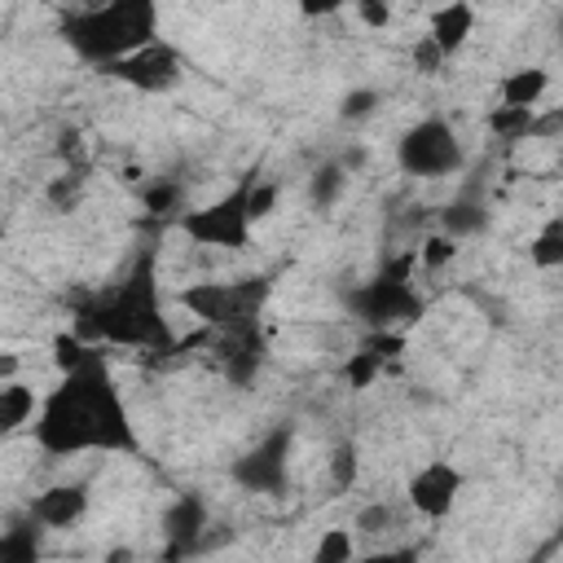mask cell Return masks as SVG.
I'll return each mask as SVG.
<instances>
[{
  "instance_id": "1",
  "label": "cell",
  "mask_w": 563,
  "mask_h": 563,
  "mask_svg": "<svg viewBox=\"0 0 563 563\" xmlns=\"http://www.w3.org/2000/svg\"><path fill=\"white\" fill-rule=\"evenodd\" d=\"M31 431H35V444L48 457L136 453L141 449L128 400H123V391L114 383V369H110L101 347H92L79 365L62 369V378L40 396Z\"/></svg>"
},
{
  "instance_id": "2",
  "label": "cell",
  "mask_w": 563,
  "mask_h": 563,
  "mask_svg": "<svg viewBox=\"0 0 563 563\" xmlns=\"http://www.w3.org/2000/svg\"><path fill=\"white\" fill-rule=\"evenodd\" d=\"M70 330L88 343H114V347H136V352H172L176 334L163 317L154 246H145L114 286H101V290L84 295L75 303V325Z\"/></svg>"
},
{
  "instance_id": "3",
  "label": "cell",
  "mask_w": 563,
  "mask_h": 563,
  "mask_svg": "<svg viewBox=\"0 0 563 563\" xmlns=\"http://www.w3.org/2000/svg\"><path fill=\"white\" fill-rule=\"evenodd\" d=\"M57 40L84 62L106 66L150 40H158V0H97L57 18Z\"/></svg>"
},
{
  "instance_id": "4",
  "label": "cell",
  "mask_w": 563,
  "mask_h": 563,
  "mask_svg": "<svg viewBox=\"0 0 563 563\" xmlns=\"http://www.w3.org/2000/svg\"><path fill=\"white\" fill-rule=\"evenodd\" d=\"M413 251H400L391 255L374 277L356 282L347 295H343V308L347 317L361 325V330H405L413 325L422 312H427V299L422 290L413 286Z\"/></svg>"
},
{
  "instance_id": "5",
  "label": "cell",
  "mask_w": 563,
  "mask_h": 563,
  "mask_svg": "<svg viewBox=\"0 0 563 563\" xmlns=\"http://www.w3.org/2000/svg\"><path fill=\"white\" fill-rule=\"evenodd\" d=\"M273 299V277L268 273H242V277H202L189 282L176 303L198 317L207 330H233V325H251L264 321V308Z\"/></svg>"
},
{
  "instance_id": "6",
  "label": "cell",
  "mask_w": 563,
  "mask_h": 563,
  "mask_svg": "<svg viewBox=\"0 0 563 563\" xmlns=\"http://www.w3.org/2000/svg\"><path fill=\"white\" fill-rule=\"evenodd\" d=\"M246 194H251V176H242L229 194H220L207 207H189L180 211L172 224L180 238H189L194 246H216V251H246L255 220L246 211Z\"/></svg>"
},
{
  "instance_id": "7",
  "label": "cell",
  "mask_w": 563,
  "mask_h": 563,
  "mask_svg": "<svg viewBox=\"0 0 563 563\" xmlns=\"http://www.w3.org/2000/svg\"><path fill=\"white\" fill-rule=\"evenodd\" d=\"M462 163H466V150H462L453 123L440 119V114H422V119H418L413 128H405L400 141H396V167H400L405 176L444 180V176L462 172Z\"/></svg>"
},
{
  "instance_id": "8",
  "label": "cell",
  "mask_w": 563,
  "mask_h": 563,
  "mask_svg": "<svg viewBox=\"0 0 563 563\" xmlns=\"http://www.w3.org/2000/svg\"><path fill=\"white\" fill-rule=\"evenodd\" d=\"M185 70H189L185 53L172 40H163V35L101 66L106 79H114V84H123V88H132L141 97H167V92H176L185 84Z\"/></svg>"
},
{
  "instance_id": "9",
  "label": "cell",
  "mask_w": 563,
  "mask_h": 563,
  "mask_svg": "<svg viewBox=\"0 0 563 563\" xmlns=\"http://www.w3.org/2000/svg\"><path fill=\"white\" fill-rule=\"evenodd\" d=\"M290 444H295V427H290V422L268 427L246 453L233 457L229 479H233L242 493L282 497V493L290 488Z\"/></svg>"
},
{
  "instance_id": "10",
  "label": "cell",
  "mask_w": 563,
  "mask_h": 563,
  "mask_svg": "<svg viewBox=\"0 0 563 563\" xmlns=\"http://www.w3.org/2000/svg\"><path fill=\"white\" fill-rule=\"evenodd\" d=\"M207 352H211V365L216 374L229 383V387H255L260 369L268 365V334H264V321H251V325H233V330H211L207 334Z\"/></svg>"
},
{
  "instance_id": "11",
  "label": "cell",
  "mask_w": 563,
  "mask_h": 563,
  "mask_svg": "<svg viewBox=\"0 0 563 563\" xmlns=\"http://www.w3.org/2000/svg\"><path fill=\"white\" fill-rule=\"evenodd\" d=\"M462 488H466L462 466L449 462V457H431V462H422V466L409 475V484H405V506H409V515L440 523V519L453 515Z\"/></svg>"
},
{
  "instance_id": "12",
  "label": "cell",
  "mask_w": 563,
  "mask_h": 563,
  "mask_svg": "<svg viewBox=\"0 0 563 563\" xmlns=\"http://www.w3.org/2000/svg\"><path fill=\"white\" fill-rule=\"evenodd\" d=\"M207 528H211V510H207V501H202L198 493H180V497L167 506V515H163V532H167L163 554H167V559H180V554L202 550Z\"/></svg>"
},
{
  "instance_id": "13",
  "label": "cell",
  "mask_w": 563,
  "mask_h": 563,
  "mask_svg": "<svg viewBox=\"0 0 563 563\" xmlns=\"http://www.w3.org/2000/svg\"><path fill=\"white\" fill-rule=\"evenodd\" d=\"M88 510H92V493H88V484H79V479H75V484H53V488L35 493L31 506H26V515H31L44 532L75 528Z\"/></svg>"
},
{
  "instance_id": "14",
  "label": "cell",
  "mask_w": 563,
  "mask_h": 563,
  "mask_svg": "<svg viewBox=\"0 0 563 563\" xmlns=\"http://www.w3.org/2000/svg\"><path fill=\"white\" fill-rule=\"evenodd\" d=\"M475 35V4L471 0H444L427 13V40L440 48L444 62H453Z\"/></svg>"
},
{
  "instance_id": "15",
  "label": "cell",
  "mask_w": 563,
  "mask_h": 563,
  "mask_svg": "<svg viewBox=\"0 0 563 563\" xmlns=\"http://www.w3.org/2000/svg\"><path fill=\"white\" fill-rule=\"evenodd\" d=\"M484 123H488V132H493L497 141H528V136H545V132H554L559 114L537 119V106H493Z\"/></svg>"
},
{
  "instance_id": "16",
  "label": "cell",
  "mask_w": 563,
  "mask_h": 563,
  "mask_svg": "<svg viewBox=\"0 0 563 563\" xmlns=\"http://www.w3.org/2000/svg\"><path fill=\"white\" fill-rule=\"evenodd\" d=\"M88 172H92L88 163H62V172L48 176V185H44V202H48V211H57V216H75V211L88 202V185H92Z\"/></svg>"
},
{
  "instance_id": "17",
  "label": "cell",
  "mask_w": 563,
  "mask_h": 563,
  "mask_svg": "<svg viewBox=\"0 0 563 563\" xmlns=\"http://www.w3.org/2000/svg\"><path fill=\"white\" fill-rule=\"evenodd\" d=\"M35 409H40L35 387L22 383V378H4V383H0V440L26 431L31 418H35Z\"/></svg>"
},
{
  "instance_id": "18",
  "label": "cell",
  "mask_w": 563,
  "mask_h": 563,
  "mask_svg": "<svg viewBox=\"0 0 563 563\" xmlns=\"http://www.w3.org/2000/svg\"><path fill=\"white\" fill-rule=\"evenodd\" d=\"M545 92H550L545 66H515L497 79V106H541Z\"/></svg>"
},
{
  "instance_id": "19",
  "label": "cell",
  "mask_w": 563,
  "mask_h": 563,
  "mask_svg": "<svg viewBox=\"0 0 563 563\" xmlns=\"http://www.w3.org/2000/svg\"><path fill=\"white\" fill-rule=\"evenodd\" d=\"M488 229V207L475 198H453L449 207H440V233L449 238H479Z\"/></svg>"
},
{
  "instance_id": "20",
  "label": "cell",
  "mask_w": 563,
  "mask_h": 563,
  "mask_svg": "<svg viewBox=\"0 0 563 563\" xmlns=\"http://www.w3.org/2000/svg\"><path fill=\"white\" fill-rule=\"evenodd\" d=\"M180 194L185 185L176 176H158V180H145L141 185V207H145V220H176L180 216Z\"/></svg>"
},
{
  "instance_id": "21",
  "label": "cell",
  "mask_w": 563,
  "mask_h": 563,
  "mask_svg": "<svg viewBox=\"0 0 563 563\" xmlns=\"http://www.w3.org/2000/svg\"><path fill=\"white\" fill-rule=\"evenodd\" d=\"M528 260H532V268H541V273L563 268V216H559V211L545 216V224H541L537 238L528 242Z\"/></svg>"
},
{
  "instance_id": "22",
  "label": "cell",
  "mask_w": 563,
  "mask_h": 563,
  "mask_svg": "<svg viewBox=\"0 0 563 563\" xmlns=\"http://www.w3.org/2000/svg\"><path fill=\"white\" fill-rule=\"evenodd\" d=\"M343 189H347V167H343L339 158H325V163L308 176V202H312L317 211H330V207L343 198Z\"/></svg>"
},
{
  "instance_id": "23",
  "label": "cell",
  "mask_w": 563,
  "mask_h": 563,
  "mask_svg": "<svg viewBox=\"0 0 563 563\" xmlns=\"http://www.w3.org/2000/svg\"><path fill=\"white\" fill-rule=\"evenodd\" d=\"M40 523L26 515V519H18V523H9L4 532H0V559H13V563H35L40 559Z\"/></svg>"
},
{
  "instance_id": "24",
  "label": "cell",
  "mask_w": 563,
  "mask_h": 563,
  "mask_svg": "<svg viewBox=\"0 0 563 563\" xmlns=\"http://www.w3.org/2000/svg\"><path fill=\"white\" fill-rule=\"evenodd\" d=\"M387 365H391V361H383L374 347H365V343H361V347L343 361V369H339V374H343V383H347L352 391H365V387H374V383L387 374Z\"/></svg>"
},
{
  "instance_id": "25",
  "label": "cell",
  "mask_w": 563,
  "mask_h": 563,
  "mask_svg": "<svg viewBox=\"0 0 563 563\" xmlns=\"http://www.w3.org/2000/svg\"><path fill=\"white\" fill-rule=\"evenodd\" d=\"M405 510H409V506H396V501H369V506H361V510H356L352 532H361V537L396 532V528L405 523Z\"/></svg>"
},
{
  "instance_id": "26",
  "label": "cell",
  "mask_w": 563,
  "mask_h": 563,
  "mask_svg": "<svg viewBox=\"0 0 563 563\" xmlns=\"http://www.w3.org/2000/svg\"><path fill=\"white\" fill-rule=\"evenodd\" d=\"M413 260H418V268L422 273H444L453 260H457V238H449V233H427L418 246H413Z\"/></svg>"
},
{
  "instance_id": "27",
  "label": "cell",
  "mask_w": 563,
  "mask_h": 563,
  "mask_svg": "<svg viewBox=\"0 0 563 563\" xmlns=\"http://www.w3.org/2000/svg\"><path fill=\"white\" fill-rule=\"evenodd\" d=\"M330 484L339 488V493H352L356 488V479H361V449L352 444V440H339L334 449H330Z\"/></svg>"
},
{
  "instance_id": "28",
  "label": "cell",
  "mask_w": 563,
  "mask_h": 563,
  "mask_svg": "<svg viewBox=\"0 0 563 563\" xmlns=\"http://www.w3.org/2000/svg\"><path fill=\"white\" fill-rule=\"evenodd\" d=\"M352 554H356V532L352 528H325L317 550H312L317 563H347Z\"/></svg>"
},
{
  "instance_id": "29",
  "label": "cell",
  "mask_w": 563,
  "mask_h": 563,
  "mask_svg": "<svg viewBox=\"0 0 563 563\" xmlns=\"http://www.w3.org/2000/svg\"><path fill=\"white\" fill-rule=\"evenodd\" d=\"M277 180H264V176H251V194H246V211H251V220L260 224V220H268L273 216V207H277Z\"/></svg>"
},
{
  "instance_id": "30",
  "label": "cell",
  "mask_w": 563,
  "mask_h": 563,
  "mask_svg": "<svg viewBox=\"0 0 563 563\" xmlns=\"http://www.w3.org/2000/svg\"><path fill=\"white\" fill-rule=\"evenodd\" d=\"M378 110V92L374 88H352L343 101H339V119L343 123H361V119H369Z\"/></svg>"
},
{
  "instance_id": "31",
  "label": "cell",
  "mask_w": 563,
  "mask_h": 563,
  "mask_svg": "<svg viewBox=\"0 0 563 563\" xmlns=\"http://www.w3.org/2000/svg\"><path fill=\"white\" fill-rule=\"evenodd\" d=\"M409 62H413V70H418V75H440V70L449 66V62L440 57V48H435L427 35H418V40H413V48H409Z\"/></svg>"
},
{
  "instance_id": "32",
  "label": "cell",
  "mask_w": 563,
  "mask_h": 563,
  "mask_svg": "<svg viewBox=\"0 0 563 563\" xmlns=\"http://www.w3.org/2000/svg\"><path fill=\"white\" fill-rule=\"evenodd\" d=\"M352 9H356V18H361L369 31H383V26L391 22L396 0H352Z\"/></svg>"
},
{
  "instance_id": "33",
  "label": "cell",
  "mask_w": 563,
  "mask_h": 563,
  "mask_svg": "<svg viewBox=\"0 0 563 563\" xmlns=\"http://www.w3.org/2000/svg\"><path fill=\"white\" fill-rule=\"evenodd\" d=\"M295 9H299V18H308V22H321V18H334V13H343L352 0H290Z\"/></svg>"
},
{
  "instance_id": "34",
  "label": "cell",
  "mask_w": 563,
  "mask_h": 563,
  "mask_svg": "<svg viewBox=\"0 0 563 563\" xmlns=\"http://www.w3.org/2000/svg\"><path fill=\"white\" fill-rule=\"evenodd\" d=\"M57 158H62V163H88L75 128H62V136H57Z\"/></svg>"
},
{
  "instance_id": "35",
  "label": "cell",
  "mask_w": 563,
  "mask_h": 563,
  "mask_svg": "<svg viewBox=\"0 0 563 563\" xmlns=\"http://www.w3.org/2000/svg\"><path fill=\"white\" fill-rule=\"evenodd\" d=\"M4 378H22V356L9 352V347L0 352V383H4Z\"/></svg>"
}]
</instances>
